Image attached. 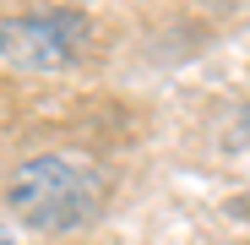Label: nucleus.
<instances>
[{"label": "nucleus", "mask_w": 250, "mask_h": 245, "mask_svg": "<svg viewBox=\"0 0 250 245\" xmlns=\"http://www.w3.org/2000/svg\"><path fill=\"white\" fill-rule=\"evenodd\" d=\"M11 207L22 223L33 229H76L87 223L98 207H104V175L82 158H60V153H44V158H27L17 180H11Z\"/></svg>", "instance_id": "f257e3e1"}, {"label": "nucleus", "mask_w": 250, "mask_h": 245, "mask_svg": "<svg viewBox=\"0 0 250 245\" xmlns=\"http://www.w3.org/2000/svg\"><path fill=\"white\" fill-rule=\"evenodd\" d=\"M87 38V22L76 11H27L0 27V55L17 66H65Z\"/></svg>", "instance_id": "f03ea898"}, {"label": "nucleus", "mask_w": 250, "mask_h": 245, "mask_svg": "<svg viewBox=\"0 0 250 245\" xmlns=\"http://www.w3.org/2000/svg\"><path fill=\"white\" fill-rule=\"evenodd\" d=\"M0 245H17V240H11V234H6V229H0Z\"/></svg>", "instance_id": "7ed1b4c3"}]
</instances>
